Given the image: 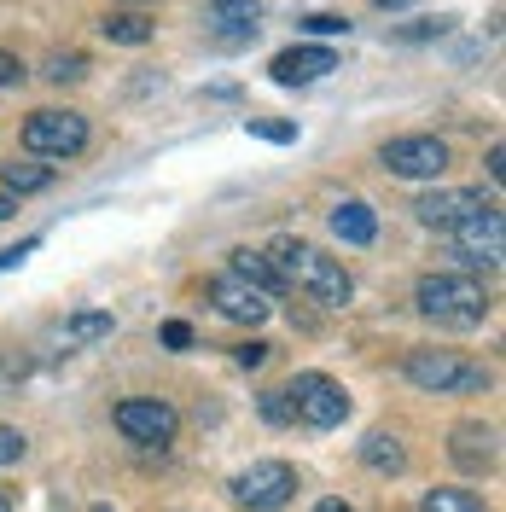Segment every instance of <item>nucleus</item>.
<instances>
[{
    "instance_id": "obj_1",
    "label": "nucleus",
    "mask_w": 506,
    "mask_h": 512,
    "mask_svg": "<svg viewBox=\"0 0 506 512\" xmlns=\"http://www.w3.org/2000/svg\"><path fill=\"white\" fill-rule=\"evenodd\" d=\"M274 268H280L285 280H297V286L315 297L320 309H344L349 303V274H344V262L338 256H326V251H315V245H297V239H280L274 245V256H268Z\"/></svg>"
},
{
    "instance_id": "obj_2",
    "label": "nucleus",
    "mask_w": 506,
    "mask_h": 512,
    "mask_svg": "<svg viewBox=\"0 0 506 512\" xmlns=\"http://www.w3.org/2000/svg\"><path fill=\"white\" fill-rule=\"evenodd\" d=\"M413 297H419V315L425 320L460 326V332L489 315V291H483V280H472V274H425Z\"/></svg>"
},
{
    "instance_id": "obj_3",
    "label": "nucleus",
    "mask_w": 506,
    "mask_h": 512,
    "mask_svg": "<svg viewBox=\"0 0 506 512\" xmlns=\"http://www.w3.org/2000/svg\"><path fill=\"white\" fill-rule=\"evenodd\" d=\"M285 402H291V414L309 419L315 431H332V425H344L349 419V396L338 379H326V373H297L291 390H285Z\"/></svg>"
},
{
    "instance_id": "obj_4",
    "label": "nucleus",
    "mask_w": 506,
    "mask_h": 512,
    "mask_svg": "<svg viewBox=\"0 0 506 512\" xmlns=\"http://www.w3.org/2000/svg\"><path fill=\"white\" fill-rule=\"evenodd\" d=\"M408 379L419 390H489V367H472L454 350H413L408 355Z\"/></svg>"
},
{
    "instance_id": "obj_5",
    "label": "nucleus",
    "mask_w": 506,
    "mask_h": 512,
    "mask_svg": "<svg viewBox=\"0 0 506 512\" xmlns=\"http://www.w3.org/2000/svg\"><path fill=\"white\" fill-rule=\"evenodd\" d=\"M379 163L402 181H437L448 169V146L437 134H396V140L379 146Z\"/></svg>"
},
{
    "instance_id": "obj_6",
    "label": "nucleus",
    "mask_w": 506,
    "mask_h": 512,
    "mask_svg": "<svg viewBox=\"0 0 506 512\" xmlns=\"http://www.w3.org/2000/svg\"><path fill=\"white\" fill-rule=\"evenodd\" d=\"M291 495H297V472L285 460H256V466H245L233 478V501L251 512H280Z\"/></svg>"
},
{
    "instance_id": "obj_7",
    "label": "nucleus",
    "mask_w": 506,
    "mask_h": 512,
    "mask_svg": "<svg viewBox=\"0 0 506 512\" xmlns=\"http://www.w3.org/2000/svg\"><path fill=\"white\" fill-rule=\"evenodd\" d=\"M24 146L35 158H76L88 146V117H76V111H35L24 123Z\"/></svg>"
},
{
    "instance_id": "obj_8",
    "label": "nucleus",
    "mask_w": 506,
    "mask_h": 512,
    "mask_svg": "<svg viewBox=\"0 0 506 512\" xmlns=\"http://www.w3.org/2000/svg\"><path fill=\"white\" fill-rule=\"evenodd\" d=\"M448 233H454V256H460V262H472V268H495V262H501V233H506L501 204H483L477 216L454 222Z\"/></svg>"
},
{
    "instance_id": "obj_9",
    "label": "nucleus",
    "mask_w": 506,
    "mask_h": 512,
    "mask_svg": "<svg viewBox=\"0 0 506 512\" xmlns=\"http://www.w3.org/2000/svg\"><path fill=\"white\" fill-rule=\"evenodd\" d=\"M117 431H123L128 443H169L175 431H181V414L169 408V402H158V396H128V402H117Z\"/></svg>"
},
{
    "instance_id": "obj_10",
    "label": "nucleus",
    "mask_w": 506,
    "mask_h": 512,
    "mask_svg": "<svg viewBox=\"0 0 506 512\" xmlns=\"http://www.w3.org/2000/svg\"><path fill=\"white\" fill-rule=\"evenodd\" d=\"M268 70H274L280 88H303V82L332 76V70H338V53H332V47H285V53H274Z\"/></svg>"
},
{
    "instance_id": "obj_11",
    "label": "nucleus",
    "mask_w": 506,
    "mask_h": 512,
    "mask_svg": "<svg viewBox=\"0 0 506 512\" xmlns=\"http://www.w3.org/2000/svg\"><path fill=\"white\" fill-rule=\"evenodd\" d=\"M210 303L222 309L227 320H245V326H256V320H268V297L262 291H251L245 280H233V274H222V280H210Z\"/></svg>"
},
{
    "instance_id": "obj_12",
    "label": "nucleus",
    "mask_w": 506,
    "mask_h": 512,
    "mask_svg": "<svg viewBox=\"0 0 506 512\" xmlns=\"http://www.w3.org/2000/svg\"><path fill=\"white\" fill-rule=\"evenodd\" d=\"M483 204H489L483 192H425L413 210H419L425 227H454V222H466V216H477Z\"/></svg>"
},
{
    "instance_id": "obj_13",
    "label": "nucleus",
    "mask_w": 506,
    "mask_h": 512,
    "mask_svg": "<svg viewBox=\"0 0 506 512\" xmlns=\"http://www.w3.org/2000/svg\"><path fill=\"white\" fill-rule=\"evenodd\" d=\"M227 274H233V280H245L251 291H262V297H280V291H285V274L262 251H251V245H239V251H233Z\"/></svg>"
},
{
    "instance_id": "obj_14",
    "label": "nucleus",
    "mask_w": 506,
    "mask_h": 512,
    "mask_svg": "<svg viewBox=\"0 0 506 512\" xmlns=\"http://www.w3.org/2000/svg\"><path fill=\"white\" fill-rule=\"evenodd\" d=\"M448 454H454V466H466V472H489V466H495V431H489V425H454Z\"/></svg>"
},
{
    "instance_id": "obj_15",
    "label": "nucleus",
    "mask_w": 506,
    "mask_h": 512,
    "mask_svg": "<svg viewBox=\"0 0 506 512\" xmlns=\"http://www.w3.org/2000/svg\"><path fill=\"white\" fill-rule=\"evenodd\" d=\"M210 24L222 30V41H251L262 24V0H210Z\"/></svg>"
},
{
    "instance_id": "obj_16",
    "label": "nucleus",
    "mask_w": 506,
    "mask_h": 512,
    "mask_svg": "<svg viewBox=\"0 0 506 512\" xmlns=\"http://www.w3.org/2000/svg\"><path fill=\"white\" fill-rule=\"evenodd\" d=\"M332 233L344 239V245H373L379 239V216H373V204H361V198H349L332 210Z\"/></svg>"
},
{
    "instance_id": "obj_17",
    "label": "nucleus",
    "mask_w": 506,
    "mask_h": 512,
    "mask_svg": "<svg viewBox=\"0 0 506 512\" xmlns=\"http://www.w3.org/2000/svg\"><path fill=\"white\" fill-rule=\"evenodd\" d=\"M99 35L117 41V47H146L152 41V18L146 12H105L99 18Z\"/></svg>"
},
{
    "instance_id": "obj_18",
    "label": "nucleus",
    "mask_w": 506,
    "mask_h": 512,
    "mask_svg": "<svg viewBox=\"0 0 506 512\" xmlns=\"http://www.w3.org/2000/svg\"><path fill=\"white\" fill-rule=\"evenodd\" d=\"M361 460H367V466H373L379 478H396V472L408 466V448L396 443V437H384V431H373V437L361 443Z\"/></svg>"
},
{
    "instance_id": "obj_19",
    "label": "nucleus",
    "mask_w": 506,
    "mask_h": 512,
    "mask_svg": "<svg viewBox=\"0 0 506 512\" xmlns=\"http://www.w3.org/2000/svg\"><path fill=\"white\" fill-rule=\"evenodd\" d=\"M59 332H64V344H99V338H111V332H117V320L105 315V309H82V315L64 320Z\"/></svg>"
},
{
    "instance_id": "obj_20",
    "label": "nucleus",
    "mask_w": 506,
    "mask_h": 512,
    "mask_svg": "<svg viewBox=\"0 0 506 512\" xmlns=\"http://www.w3.org/2000/svg\"><path fill=\"white\" fill-rule=\"evenodd\" d=\"M0 181H6V198L12 192H41V187H53V169L47 163H6Z\"/></svg>"
},
{
    "instance_id": "obj_21",
    "label": "nucleus",
    "mask_w": 506,
    "mask_h": 512,
    "mask_svg": "<svg viewBox=\"0 0 506 512\" xmlns=\"http://www.w3.org/2000/svg\"><path fill=\"white\" fill-rule=\"evenodd\" d=\"M425 512H483V501H477L472 489H431Z\"/></svg>"
},
{
    "instance_id": "obj_22",
    "label": "nucleus",
    "mask_w": 506,
    "mask_h": 512,
    "mask_svg": "<svg viewBox=\"0 0 506 512\" xmlns=\"http://www.w3.org/2000/svg\"><path fill=\"white\" fill-rule=\"evenodd\" d=\"M88 76V53H53L47 59V82H82Z\"/></svg>"
},
{
    "instance_id": "obj_23",
    "label": "nucleus",
    "mask_w": 506,
    "mask_h": 512,
    "mask_svg": "<svg viewBox=\"0 0 506 512\" xmlns=\"http://www.w3.org/2000/svg\"><path fill=\"white\" fill-rule=\"evenodd\" d=\"M303 30L309 35H349V18H338V12H309Z\"/></svg>"
},
{
    "instance_id": "obj_24",
    "label": "nucleus",
    "mask_w": 506,
    "mask_h": 512,
    "mask_svg": "<svg viewBox=\"0 0 506 512\" xmlns=\"http://www.w3.org/2000/svg\"><path fill=\"white\" fill-rule=\"evenodd\" d=\"M454 24H460L454 12H443V18H419V24H413V30H408V41H431V35H448V30H454Z\"/></svg>"
},
{
    "instance_id": "obj_25",
    "label": "nucleus",
    "mask_w": 506,
    "mask_h": 512,
    "mask_svg": "<svg viewBox=\"0 0 506 512\" xmlns=\"http://www.w3.org/2000/svg\"><path fill=\"white\" fill-rule=\"evenodd\" d=\"M18 460H24V431L0 425V466H18Z\"/></svg>"
},
{
    "instance_id": "obj_26",
    "label": "nucleus",
    "mask_w": 506,
    "mask_h": 512,
    "mask_svg": "<svg viewBox=\"0 0 506 512\" xmlns=\"http://www.w3.org/2000/svg\"><path fill=\"white\" fill-rule=\"evenodd\" d=\"M251 134H256V140H274V146H285V140H297V123H256V117H251Z\"/></svg>"
},
{
    "instance_id": "obj_27",
    "label": "nucleus",
    "mask_w": 506,
    "mask_h": 512,
    "mask_svg": "<svg viewBox=\"0 0 506 512\" xmlns=\"http://www.w3.org/2000/svg\"><path fill=\"white\" fill-rule=\"evenodd\" d=\"M262 419H274V425L297 419V414H291V402H285V390H268V396H262Z\"/></svg>"
},
{
    "instance_id": "obj_28",
    "label": "nucleus",
    "mask_w": 506,
    "mask_h": 512,
    "mask_svg": "<svg viewBox=\"0 0 506 512\" xmlns=\"http://www.w3.org/2000/svg\"><path fill=\"white\" fill-rule=\"evenodd\" d=\"M18 82H24V64H18V53L0 47V88H18Z\"/></svg>"
},
{
    "instance_id": "obj_29",
    "label": "nucleus",
    "mask_w": 506,
    "mask_h": 512,
    "mask_svg": "<svg viewBox=\"0 0 506 512\" xmlns=\"http://www.w3.org/2000/svg\"><path fill=\"white\" fill-rule=\"evenodd\" d=\"M163 344H169V350H192V326L187 320H169V326H163Z\"/></svg>"
},
{
    "instance_id": "obj_30",
    "label": "nucleus",
    "mask_w": 506,
    "mask_h": 512,
    "mask_svg": "<svg viewBox=\"0 0 506 512\" xmlns=\"http://www.w3.org/2000/svg\"><path fill=\"white\" fill-rule=\"evenodd\" d=\"M233 361H239V367H262V361H268V344H239Z\"/></svg>"
},
{
    "instance_id": "obj_31",
    "label": "nucleus",
    "mask_w": 506,
    "mask_h": 512,
    "mask_svg": "<svg viewBox=\"0 0 506 512\" xmlns=\"http://www.w3.org/2000/svg\"><path fill=\"white\" fill-rule=\"evenodd\" d=\"M30 251H35V239H18V245H6V251H0V268H18V262H24Z\"/></svg>"
},
{
    "instance_id": "obj_32",
    "label": "nucleus",
    "mask_w": 506,
    "mask_h": 512,
    "mask_svg": "<svg viewBox=\"0 0 506 512\" xmlns=\"http://www.w3.org/2000/svg\"><path fill=\"white\" fill-rule=\"evenodd\" d=\"M315 512H355V507H349V501H338V495H326V501H320Z\"/></svg>"
},
{
    "instance_id": "obj_33",
    "label": "nucleus",
    "mask_w": 506,
    "mask_h": 512,
    "mask_svg": "<svg viewBox=\"0 0 506 512\" xmlns=\"http://www.w3.org/2000/svg\"><path fill=\"white\" fill-rule=\"evenodd\" d=\"M373 6H379V12H396V6H413V0H373Z\"/></svg>"
},
{
    "instance_id": "obj_34",
    "label": "nucleus",
    "mask_w": 506,
    "mask_h": 512,
    "mask_svg": "<svg viewBox=\"0 0 506 512\" xmlns=\"http://www.w3.org/2000/svg\"><path fill=\"white\" fill-rule=\"evenodd\" d=\"M12 210H18V204H12V198H6V192H0V222H6V216H12Z\"/></svg>"
},
{
    "instance_id": "obj_35",
    "label": "nucleus",
    "mask_w": 506,
    "mask_h": 512,
    "mask_svg": "<svg viewBox=\"0 0 506 512\" xmlns=\"http://www.w3.org/2000/svg\"><path fill=\"white\" fill-rule=\"evenodd\" d=\"M0 512H12V501H6V495H0Z\"/></svg>"
},
{
    "instance_id": "obj_36",
    "label": "nucleus",
    "mask_w": 506,
    "mask_h": 512,
    "mask_svg": "<svg viewBox=\"0 0 506 512\" xmlns=\"http://www.w3.org/2000/svg\"><path fill=\"white\" fill-rule=\"evenodd\" d=\"M94 512H111V507H94Z\"/></svg>"
}]
</instances>
